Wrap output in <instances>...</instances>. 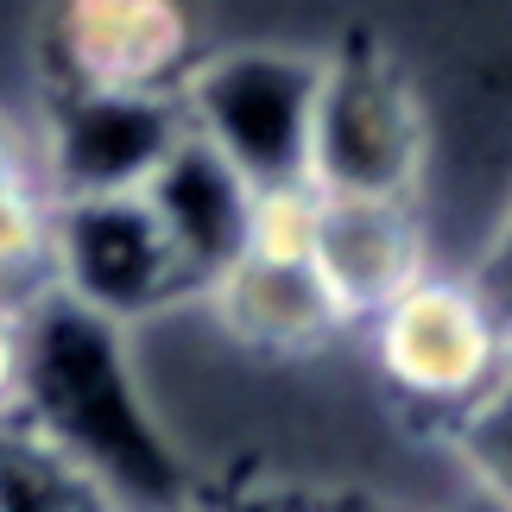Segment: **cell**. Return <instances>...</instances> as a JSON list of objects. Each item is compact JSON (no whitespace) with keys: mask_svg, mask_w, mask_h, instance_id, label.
I'll use <instances>...</instances> for the list:
<instances>
[{"mask_svg":"<svg viewBox=\"0 0 512 512\" xmlns=\"http://www.w3.org/2000/svg\"><path fill=\"white\" fill-rule=\"evenodd\" d=\"M7 424L64 456L108 500V512L203 506L184 449L171 443L140 386L127 329L57 291L26 304V373Z\"/></svg>","mask_w":512,"mask_h":512,"instance_id":"cell-1","label":"cell"},{"mask_svg":"<svg viewBox=\"0 0 512 512\" xmlns=\"http://www.w3.org/2000/svg\"><path fill=\"white\" fill-rule=\"evenodd\" d=\"M430 127L405 70L373 45L323 57L304 140V184L317 196H399L418 203Z\"/></svg>","mask_w":512,"mask_h":512,"instance_id":"cell-2","label":"cell"},{"mask_svg":"<svg viewBox=\"0 0 512 512\" xmlns=\"http://www.w3.org/2000/svg\"><path fill=\"white\" fill-rule=\"evenodd\" d=\"M317 76H323L317 51L234 45V51L196 57L190 76L177 83V108H184V127L209 152H222L253 190H266V184L304 177Z\"/></svg>","mask_w":512,"mask_h":512,"instance_id":"cell-3","label":"cell"},{"mask_svg":"<svg viewBox=\"0 0 512 512\" xmlns=\"http://www.w3.org/2000/svg\"><path fill=\"white\" fill-rule=\"evenodd\" d=\"M367 336L380 380L430 418L506 386V310L481 279L424 272L386 310H373Z\"/></svg>","mask_w":512,"mask_h":512,"instance_id":"cell-4","label":"cell"},{"mask_svg":"<svg viewBox=\"0 0 512 512\" xmlns=\"http://www.w3.org/2000/svg\"><path fill=\"white\" fill-rule=\"evenodd\" d=\"M51 291L121 329L190 298L146 196L51 203Z\"/></svg>","mask_w":512,"mask_h":512,"instance_id":"cell-5","label":"cell"},{"mask_svg":"<svg viewBox=\"0 0 512 512\" xmlns=\"http://www.w3.org/2000/svg\"><path fill=\"white\" fill-rule=\"evenodd\" d=\"M184 140L177 95H127V89H57L45 121L38 190L51 203L76 196H140L146 177Z\"/></svg>","mask_w":512,"mask_h":512,"instance_id":"cell-6","label":"cell"},{"mask_svg":"<svg viewBox=\"0 0 512 512\" xmlns=\"http://www.w3.org/2000/svg\"><path fill=\"white\" fill-rule=\"evenodd\" d=\"M51 64L57 89L177 95L196 64V19L184 0H57Z\"/></svg>","mask_w":512,"mask_h":512,"instance_id":"cell-7","label":"cell"},{"mask_svg":"<svg viewBox=\"0 0 512 512\" xmlns=\"http://www.w3.org/2000/svg\"><path fill=\"white\" fill-rule=\"evenodd\" d=\"M146 209L159 222L177 272H184L190 298H203L209 279L247 253V215H253V184L234 171L222 152H209L184 127V140L171 146V159L146 177Z\"/></svg>","mask_w":512,"mask_h":512,"instance_id":"cell-8","label":"cell"},{"mask_svg":"<svg viewBox=\"0 0 512 512\" xmlns=\"http://www.w3.org/2000/svg\"><path fill=\"white\" fill-rule=\"evenodd\" d=\"M310 266L342 304L348 323H367L386 310L405 285L430 272V241L418 222V203L399 196H323V228L310 247Z\"/></svg>","mask_w":512,"mask_h":512,"instance_id":"cell-9","label":"cell"},{"mask_svg":"<svg viewBox=\"0 0 512 512\" xmlns=\"http://www.w3.org/2000/svg\"><path fill=\"white\" fill-rule=\"evenodd\" d=\"M203 304L215 310V323L241 348L279 354V361L317 354L354 329L310 260H260V253H241L222 279L203 285Z\"/></svg>","mask_w":512,"mask_h":512,"instance_id":"cell-10","label":"cell"},{"mask_svg":"<svg viewBox=\"0 0 512 512\" xmlns=\"http://www.w3.org/2000/svg\"><path fill=\"white\" fill-rule=\"evenodd\" d=\"M0 512H108V500L19 424H0Z\"/></svg>","mask_w":512,"mask_h":512,"instance_id":"cell-11","label":"cell"},{"mask_svg":"<svg viewBox=\"0 0 512 512\" xmlns=\"http://www.w3.org/2000/svg\"><path fill=\"white\" fill-rule=\"evenodd\" d=\"M51 291V196L38 177L0 184V304H32Z\"/></svg>","mask_w":512,"mask_h":512,"instance_id":"cell-12","label":"cell"},{"mask_svg":"<svg viewBox=\"0 0 512 512\" xmlns=\"http://www.w3.org/2000/svg\"><path fill=\"white\" fill-rule=\"evenodd\" d=\"M323 228V196L291 177V184H266L253 190V215H247V253L260 260H310Z\"/></svg>","mask_w":512,"mask_h":512,"instance_id":"cell-13","label":"cell"},{"mask_svg":"<svg viewBox=\"0 0 512 512\" xmlns=\"http://www.w3.org/2000/svg\"><path fill=\"white\" fill-rule=\"evenodd\" d=\"M443 430H449V449H456L462 475L487 500H506V386L468 399L462 411H449Z\"/></svg>","mask_w":512,"mask_h":512,"instance_id":"cell-14","label":"cell"},{"mask_svg":"<svg viewBox=\"0 0 512 512\" xmlns=\"http://www.w3.org/2000/svg\"><path fill=\"white\" fill-rule=\"evenodd\" d=\"M19 373H26V304H0V424L19 405Z\"/></svg>","mask_w":512,"mask_h":512,"instance_id":"cell-15","label":"cell"},{"mask_svg":"<svg viewBox=\"0 0 512 512\" xmlns=\"http://www.w3.org/2000/svg\"><path fill=\"white\" fill-rule=\"evenodd\" d=\"M310 494H285V487H260V494H234L222 506H209V512H304Z\"/></svg>","mask_w":512,"mask_h":512,"instance_id":"cell-16","label":"cell"},{"mask_svg":"<svg viewBox=\"0 0 512 512\" xmlns=\"http://www.w3.org/2000/svg\"><path fill=\"white\" fill-rule=\"evenodd\" d=\"M19 177H38L32 171V152H26V140L13 133V121L0 114V184H19Z\"/></svg>","mask_w":512,"mask_h":512,"instance_id":"cell-17","label":"cell"},{"mask_svg":"<svg viewBox=\"0 0 512 512\" xmlns=\"http://www.w3.org/2000/svg\"><path fill=\"white\" fill-rule=\"evenodd\" d=\"M304 512H380V506H361V500H304Z\"/></svg>","mask_w":512,"mask_h":512,"instance_id":"cell-18","label":"cell"},{"mask_svg":"<svg viewBox=\"0 0 512 512\" xmlns=\"http://www.w3.org/2000/svg\"><path fill=\"white\" fill-rule=\"evenodd\" d=\"M190 512H209V500H203V506H190Z\"/></svg>","mask_w":512,"mask_h":512,"instance_id":"cell-19","label":"cell"}]
</instances>
